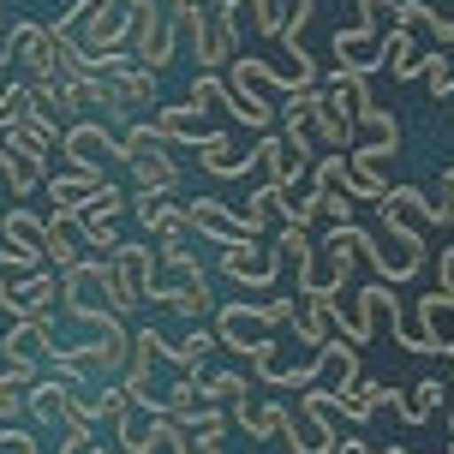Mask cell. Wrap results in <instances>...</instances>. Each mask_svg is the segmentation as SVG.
<instances>
[{"instance_id":"6da1fadb","label":"cell","mask_w":454,"mask_h":454,"mask_svg":"<svg viewBox=\"0 0 454 454\" xmlns=\"http://www.w3.org/2000/svg\"><path fill=\"white\" fill-rule=\"evenodd\" d=\"M156 263H161V275H156V287H150V299L174 305V311H180V317H192V323H204L209 311H215V294H209L198 257H192L185 246H161Z\"/></svg>"},{"instance_id":"7a4b0ae2","label":"cell","mask_w":454,"mask_h":454,"mask_svg":"<svg viewBox=\"0 0 454 454\" xmlns=\"http://www.w3.org/2000/svg\"><path fill=\"white\" fill-rule=\"evenodd\" d=\"M120 161H132L137 192H156V198H174L180 192V168L168 156V137L156 132V120H132L120 132Z\"/></svg>"},{"instance_id":"3957f363","label":"cell","mask_w":454,"mask_h":454,"mask_svg":"<svg viewBox=\"0 0 454 454\" xmlns=\"http://www.w3.org/2000/svg\"><path fill=\"white\" fill-rule=\"evenodd\" d=\"M287 317H294V299H257V305L233 299V305L215 311V340H222L227 353H251L257 340L270 335V329H281Z\"/></svg>"},{"instance_id":"277c9868","label":"cell","mask_w":454,"mask_h":454,"mask_svg":"<svg viewBox=\"0 0 454 454\" xmlns=\"http://www.w3.org/2000/svg\"><path fill=\"white\" fill-rule=\"evenodd\" d=\"M174 48H180V30H174V12L156 6V0H132V60L144 72H168L174 60Z\"/></svg>"},{"instance_id":"5b68a950","label":"cell","mask_w":454,"mask_h":454,"mask_svg":"<svg viewBox=\"0 0 454 454\" xmlns=\"http://www.w3.org/2000/svg\"><path fill=\"white\" fill-rule=\"evenodd\" d=\"M108 275H114V294H120V317H126V311H137V305L150 299V287H156V251L137 246V239H120V246L108 251Z\"/></svg>"},{"instance_id":"8992f818","label":"cell","mask_w":454,"mask_h":454,"mask_svg":"<svg viewBox=\"0 0 454 454\" xmlns=\"http://www.w3.org/2000/svg\"><path fill=\"white\" fill-rule=\"evenodd\" d=\"M60 156H67L72 174L108 180V156H120V137H108V126H96V120H72L67 137H60Z\"/></svg>"},{"instance_id":"52a82bcc","label":"cell","mask_w":454,"mask_h":454,"mask_svg":"<svg viewBox=\"0 0 454 454\" xmlns=\"http://www.w3.org/2000/svg\"><path fill=\"white\" fill-rule=\"evenodd\" d=\"M257 161H263V174H270L275 192H299V180H305V168H311V150H299V144H287L281 132H257Z\"/></svg>"},{"instance_id":"ba28073f","label":"cell","mask_w":454,"mask_h":454,"mask_svg":"<svg viewBox=\"0 0 454 454\" xmlns=\"http://www.w3.org/2000/svg\"><path fill=\"white\" fill-rule=\"evenodd\" d=\"M185 222H192V233H204L209 246H246V239H257V233L239 222V209L222 204V198H198V204H185Z\"/></svg>"},{"instance_id":"9c48e42d","label":"cell","mask_w":454,"mask_h":454,"mask_svg":"<svg viewBox=\"0 0 454 454\" xmlns=\"http://www.w3.org/2000/svg\"><path fill=\"white\" fill-rule=\"evenodd\" d=\"M335 67H353V72H364V78H371V72L383 67V24H340L335 30Z\"/></svg>"},{"instance_id":"30bf717a","label":"cell","mask_w":454,"mask_h":454,"mask_svg":"<svg viewBox=\"0 0 454 454\" xmlns=\"http://www.w3.org/2000/svg\"><path fill=\"white\" fill-rule=\"evenodd\" d=\"M222 270L233 275L239 287H270L275 275H281V246H257V239L222 246Z\"/></svg>"},{"instance_id":"8fae6325","label":"cell","mask_w":454,"mask_h":454,"mask_svg":"<svg viewBox=\"0 0 454 454\" xmlns=\"http://www.w3.org/2000/svg\"><path fill=\"white\" fill-rule=\"evenodd\" d=\"M43 174H48V156H43V150H30L24 137L6 132V144H0V180L12 185V198H30V192L43 185Z\"/></svg>"},{"instance_id":"7c38bea8","label":"cell","mask_w":454,"mask_h":454,"mask_svg":"<svg viewBox=\"0 0 454 454\" xmlns=\"http://www.w3.org/2000/svg\"><path fill=\"white\" fill-rule=\"evenodd\" d=\"M48 353H54V311L6 323V335H0V359H48Z\"/></svg>"},{"instance_id":"4fadbf2b","label":"cell","mask_w":454,"mask_h":454,"mask_svg":"<svg viewBox=\"0 0 454 454\" xmlns=\"http://www.w3.org/2000/svg\"><path fill=\"white\" fill-rule=\"evenodd\" d=\"M78 353L90 359L96 383H108V377H126V364H132V335H126V323H108V329H96V340H84Z\"/></svg>"},{"instance_id":"5bb4252c","label":"cell","mask_w":454,"mask_h":454,"mask_svg":"<svg viewBox=\"0 0 454 454\" xmlns=\"http://www.w3.org/2000/svg\"><path fill=\"white\" fill-rule=\"evenodd\" d=\"M48 54H54V36H48V24L19 19L12 30H0V60H19V67H30V78L48 67Z\"/></svg>"},{"instance_id":"9a60e30c","label":"cell","mask_w":454,"mask_h":454,"mask_svg":"<svg viewBox=\"0 0 454 454\" xmlns=\"http://www.w3.org/2000/svg\"><path fill=\"white\" fill-rule=\"evenodd\" d=\"M132 209H137V222L156 233L161 246H185L192 239V222H185V204H168V198H156V192H137L132 198Z\"/></svg>"},{"instance_id":"2e32d148","label":"cell","mask_w":454,"mask_h":454,"mask_svg":"<svg viewBox=\"0 0 454 454\" xmlns=\"http://www.w3.org/2000/svg\"><path fill=\"white\" fill-rule=\"evenodd\" d=\"M0 246L6 251H19L24 257V270H43L48 257H43V222L30 215V209H0Z\"/></svg>"},{"instance_id":"e0dca14e","label":"cell","mask_w":454,"mask_h":454,"mask_svg":"<svg viewBox=\"0 0 454 454\" xmlns=\"http://www.w3.org/2000/svg\"><path fill=\"white\" fill-rule=\"evenodd\" d=\"M54 299H60V281L48 270H30L6 287V317H43V311H54Z\"/></svg>"},{"instance_id":"ac0fdd59","label":"cell","mask_w":454,"mask_h":454,"mask_svg":"<svg viewBox=\"0 0 454 454\" xmlns=\"http://www.w3.org/2000/svg\"><path fill=\"white\" fill-rule=\"evenodd\" d=\"M43 257L54 263V270H72V263L84 257V233H78V215L54 209V215L43 222Z\"/></svg>"},{"instance_id":"d6986e66","label":"cell","mask_w":454,"mask_h":454,"mask_svg":"<svg viewBox=\"0 0 454 454\" xmlns=\"http://www.w3.org/2000/svg\"><path fill=\"white\" fill-rule=\"evenodd\" d=\"M156 132L168 137V144H204L215 126H209V108L180 102V108H156Z\"/></svg>"},{"instance_id":"ffe728a7","label":"cell","mask_w":454,"mask_h":454,"mask_svg":"<svg viewBox=\"0 0 454 454\" xmlns=\"http://www.w3.org/2000/svg\"><path fill=\"white\" fill-rule=\"evenodd\" d=\"M114 436H120V454H156V425H150V407H126L114 412Z\"/></svg>"},{"instance_id":"44dd1931","label":"cell","mask_w":454,"mask_h":454,"mask_svg":"<svg viewBox=\"0 0 454 454\" xmlns=\"http://www.w3.org/2000/svg\"><path fill=\"white\" fill-rule=\"evenodd\" d=\"M67 401H72L67 377H36V383L24 388V412H36L43 425H60L67 419Z\"/></svg>"},{"instance_id":"7402d4cb","label":"cell","mask_w":454,"mask_h":454,"mask_svg":"<svg viewBox=\"0 0 454 454\" xmlns=\"http://www.w3.org/2000/svg\"><path fill=\"white\" fill-rule=\"evenodd\" d=\"M198 150H204V168L215 174V180H239V174H251V161H257V156H246L227 132H209Z\"/></svg>"},{"instance_id":"603a6c76","label":"cell","mask_w":454,"mask_h":454,"mask_svg":"<svg viewBox=\"0 0 454 454\" xmlns=\"http://www.w3.org/2000/svg\"><path fill=\"white\" fill-rule=\"evenodd\" d=\"M102 185H108V180H96V174H72V168H67V174L48 180V198H54V209H67V215H84Z\"/></svg>"},{"instance_id":"cb8c5ba5","label":"cell","mask_w":454,"mask_h":454,"mask_svg":"<svg viewBox=\"0 0 454 454\" xmlns=\"http://www.w3.org/2000/svg\"><path fill=\"white\" fill-rule=\"evenodd\" d=\"M395 401V388H383V383H353L347 395H335V419H347V425H364L377 407H388Z\"/></svg>"},{"instance_id":"d4e9b609","label":"cell","mask_w":454,"mask_h":454,"mask_svg":"<svg viewBox=\"0 0 454 454\" xmlns=\"http://www.w3.org/2000/svg\"><path fill=\"white\" fill-rule=\"evenodd\" d=\"M6 132H12V137H24L30 150H43V156H48V150L60 144V120H48V114L36 108V102H24V108H19V120H12Z\"/></svg>"},{"instance_id":"484cf974","label":"cell","mask_w":454,"mask_h":454,"mask_svg":"<svg viewBox=\"0 0 454 454\" xmlns=\"http://www.w3.org/2000/svg\"><path fill=\"white\" fill-rule=\"evenodd\" d=\"M215 347H222V340H215V329H204V323H198L185 340H168V347H161V359L174 364V371H204V353H215Z\"/></svg>"},{"instance_id":"4316f807","label":"cell","mask_w":454,"mask_h":454,"mask_svg":"<svg viewBox=\"0 0 454 454\" xmlns=\"http://www.w3.org/2000/svg\"><path fill=\"white\" fill-rule=\"evenodd\" d=\"M275 12H281L275 43L287 48V54H305V24H311V12H317V0H275Z\"/></svg>"},{"instance_id":"83f0119b","label":"cell","mask_w":454,"mask_h":454,"mask_svg":"<svg viewBox=\"0 0 454 454\" xmlns=\"http://www.w3.org/2000/svg\"><path fill=\"white\" fill-rule=\"evenodd\" d=\"M299 329V347H323L329 340V299H311V294H299L294 305V317H287Z\"/></svg>"},{"instance_id":"f1b7e54d","label":"cell","mask_w":454,"mask_h":454,"mask_svg":"<svg viewBox=\"0 0 454 454\" xmlns=\"http://www.w3.org/2000/svg\"><path fill=\"white\" fill-rule=\"evenodd\" d=\"M383 67H395V78H419L425 60H419V48H412V30H401V24L383 30Z\"/></svg>"},{"instance_id":"f546056e","label":"cell","mask_w":454,"mask_h":454,"mask_svg":"<svg viewBox=\"0 0 454 454\" xmlns=\"http://www.w3.org/2000/svg\"><path fill=\"white\" fill-rule=\"evenodd\" d=\"M185 102H198V108H227V114H233V90H227V78H222L215 67H198V78H192Z\"/></svg>"},{"instance_id":"4dcf8cb0","label":"cell","mask_w":454,"mask_h":454,"mask_svg":"<svg viewBox=\"0 0 454 454\" xmlns=\"http://www.w3.org/2000/svg\"><path fill=\"white\" fill-rule=\"evenodd\" d=\"M425 67H419V78L431 84V96L442 102V96H454V48H431V54H419Z\"/></svg>"},{"instance_id":"1f68e13d","label":"cell","mask_w":454,"mask_h":454,"mask_svg":"<svg viewBox=\"0 0 454 454\" xmlns=\"http://www.w3.org/2000/svg\"><path fill=\"white\" fill-rule=\"evenodd\" d=\"M78 233H84V251H102V257L120 246V227H114V215H102V209H84V215H78Z\"/></svg>"},{"instance_id":"d6a6232c","label":"cell","mask_w":454,"mask_h":454,"mask_svg":"<svg viewBox=\"0 0 454 454\" xmlns=\"http://www.w3.org/2000/svg\"><path fill=\"white\" fill-rule=\"evenodd\" d=\"M48 364H54V377H67L72 388H90V383H96L90 359H84L78 347H54V353H48Z\"/></svg>"},{"instance_id":"836d02e7","label":"cell","mask_w":454,"mask_h":454,"mask_svg":"<svg viewBox=\"0 0 454 454\" xmlns=\"http://www.w3.org/2000/svg\"><path fill=\"white\" fill-rule=\"evenodd\" d=\"M275 209H281L294 227H311V222H317V185H305V192H281Z\"/></svg>"},{"instance_id":"e575fe53","label":"cell","mask_w":454,"mask_h":454,"mask_svg":"<svg viewBox=\"0 0 454 454\" xmlns=\"http://www.w3.org/2000/svg\"><path fill=\"white\" fill-rule=\"evenodd\" d=\"M198 388H204V401H239V395H251L246 377H233V371H215V377L198 371Z\"/></svg>"},{"instance_id":"d590c367","label":"cell","mask_w":454,"mask_h":454,"mask_svg":"<svg viewBox=\"0 0 454 454\" xmlns=\"http://www.w3.org/2000/svg\"><path fill=\"white\" fill-rule=\"evenodd\" d=\"M275 246L287 251V257H294V263H311V257H317V246H311V233H305V227H281V239H275Z\"/></svg>"},{"instance_id":"8d00e7d4","label":"cell","mask_w":454,"mask_h":454,"mask_svg":"<svg viewBox=\"0 0 454 454\" xmlns=\"http://www.w3.org/2000/svg\"><path fill=\"white\" fill-rule=\"evenodd\" d=\"M239 12L251 6V24H257V36H275L281 30V12H275V0H233Z\"/></svg>"},{"instance_id":"74e56055","label":"cell","mask_w":454,"mask_h":454,"mask_svg":"<svg viewBox=\"0 0 454 454\" xmlns=\"http://www.w3.org/2000/svg\"><path fill=\"white\" fill-rule=\"evenodd\" d=\"M174 454H222V436H204V431H180L168 442Z\"/></svg>"},{"instance_id":"f35d334b","label":"cell","mask_w":454,"mask_h":454,"mask_svg":"<svg viewBox=\"0 0 454 454\" xmlns=\"http://www.w3.org/2000/svg\"><path fill=\"white\" fill-rule=\"evenodd\" d=\"M24 102H30V90H24V84H0V132H6V126L19 120Z\"/></svg>"},{"instance_id":"ab89813d","label":"cell","mask_w":454,"mask_h":454,"mask_svg":"<svg viewBox=\"0 0 454 454\" xmlns=\"http://www.w3.org/2000/svg\"><path fill=\"white\" fill-rule=\"evenodd\" d=\"M90 209H102V215H120V209H126V192H120V185H102V192H96V198H90Z\"/></svg>"},{"instance_id":"60d3db41","label":"cell","mask_w":454,"mask_h":454,"mask_svg":"<svg viewBox=\"0 0 454 454\" xmlns=\"http://www.w3.org/2000/svg\"><path fill=\"white\" fill-rule=\"evenodd\" d=\"M0 407L24 412V383H19V377H6V371H0Z\"/></svg>"},{"instance_id":"b9f144b4","label":"cell","mask_w":454,"mask_h":454,"mask_svg":"<svg viewBox=\"0 0 454 454\" xmlns=\"http://www.w3.org/2000/svg\"><path fill=\"white\" fill-rule=\"evenodd\" d=\"M359 12H364V24H383L395 12V0H359Z\"/></svg>"},{"instance_id":"7bdbcfd3","label":"cell","mask_w":454,"mask_h":454,"mask_svg":"<svg viewBox=\"0 0 454 454\" xmlns=\"http://www.w3.org/2000/svg\"><path fill=\"white\" fill-rule=\"evenodd\" d=\"M6 377H19L24 388L36 383V359H6Z\"/></svg>"},{"instance_id":"ee69618b","label":"cell","mask_w":454,"mask_h":454,"mask_svg":"<svg viewBox=\"0 0 454 454\" xmlns=\"http://www.w3.org/2000/svg\"><path fill=\"white\" fill-rule=\"evenodd\" d=\"M6 449H12V454H36V436H24V431H12V436H6Z\"/></svg>"},{"instance_id":"f6af8a7d","label":"cell","mask_w":454,"mask_h":454,"mask_svg":"<svg viewBox=\"0 0 454 454\" xmlns=\"http://www.w3.org/2000/svg\"><path fill=\"white\" fill-rule=\"evenodd\" d=\"M12 431H19V412H6V407H0V442H6Z\"/></svg>"},{"instance_id":"bcb514c9","label":"cell","mask_w":454,"mask_h":454,"mask_svg":"<svg viewBox=\"0 0 454 454\" xmlns=\"http://www.w3.org/2000/svg\"><path fill=\"white\" fill-rule=\"evenodd\" d=\"M442 281H454V251H442Z\"/></svg>"},{"instance_id":"7dc6e473","label":"cell","mask_w":454,"mask_h":454,"mask_svg":"<svg viewBox=\"0 0 454 454\" xmlns=\"http://www.w3.org/2000/svg\"><path fill=\"white\" fill-rule=\"evenodd\" d=\"M449 431H454V407H449Z\"/></svg>"},{"instance_id":"c3c4849f","label":"cell","mask_w":454,"mask_h":454,"mask_svg":"<svg viewBox=\"0 0 454 454\" xmlns=\"http://www.w3.org/2000/svg\"><path fill=\"white\" fill-rule=\"evenodd\" d=\"M90 454H108V449H96V442H90Z\"/></svg>"},{"instance_id":"681fc988","label":"cell","mask_w":454,"mask_h":454,"mask_svg":"<svg viewBox=\"0 0 454 454\" xmlns=\"http://www.w3.org/2000/svg\"><path fill=\"white\" fill-rule=\"evenodd\" d=\"M449 454H454V442H449Z\"/></svg>"}]
</instances>
